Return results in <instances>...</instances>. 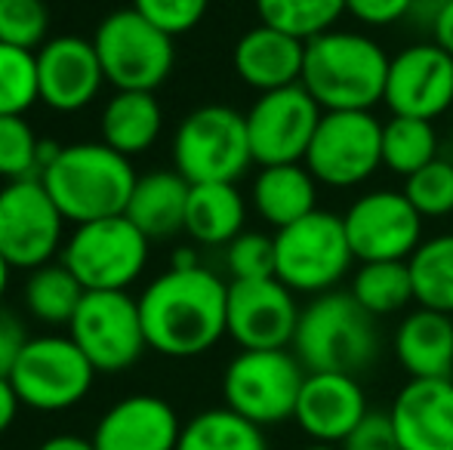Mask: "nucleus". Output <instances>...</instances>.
<instances>
[{"label": "nucleus", "instance_id": "de8ad7c7", "mask_svg": "<svg viewBox=\"0 0 453 450\" xmlns=\"http://www.w3.org/2000/svg\"><path fill=\"white\" fill-rule=\"evenodd\" d=\"M195 265H201V263H197V253L191 250V247H176L170 269H195Z\"/></svg>", "mask_w": 453, "mask_h": 450}, {"label": "nucleus", "instance_id": "9d476101", "mask_svg": "<svg viewBox=\"0 0 453 450\" xmlns=\"http://www.w3.org/2000/svg\"><path fill=\"white\" fill-rule=\"evenodd\" d=\"M151 240L127 217H108L74 225L62 247L65 269L84 290H127L149 265Z\"/></svg>", "mask_w": 453, "mask_h": 450}, {"label": "nucleus", "instance_id": "4468645a", "mask_svg": "<svg viewBox=\"0 0 453 450\" xmlns=\"http://www.w3.org/2000/svg\"><path fill=\"white\" fill-rule=\"evenodd\" d=\"M358 263H407L426 240V219L398 188L364 192L342 213Z\"/></svg>", "mask_w": 453, "mask_h": 450}, {"label": "nucleus", "instance_id": "0eeeda50", "mask_svg": "<svg viewBox=\"0 0 453 450\" xmlns=\"http://www.w3.org/2000/svg\"><path fill=\"white\" fill-rule=\"evenodd\" d=\"M253 151L247 114L228 105L188 111L173 133V170L191 182H238L250 170Z\"/></svg>", "mask_w": 453, "mask_h": 450}, {"label": "nucleus", "instance_id": "f257e3e1", "mask_svg": "<svg viewBox=\"0 0 453 450\" xmlns=\"http://www.w3.org/2000/svg\"><path fill=\"white\" fill-rule=\"evenodd\" d=\"M145 342L167 358H197L228 337V284L216 271L167 269L136 296Z\"/></svg>", "mask_w": 453, "mask_h": 450}, {"label": "nucleus", "instance_id": "423d86ee", "mask_svg": "<svg viewBox=\"0 0 453 450\" xmlns=\"http://www.w3.org/2000/svg\"><path fill=\"white\" fill-rule=\"evenodd\" d=\"M309 370L290 348H241L222 373L226 408L257 426L293 420Z\"/></svg>", "mask_w": 453, "mask_h": 450}, {"label": "nucleus", "instance_id": "39448f33", "mask_svg": "<svg viewBox=\"0 0 453 450\" xmlns=\"http://www.w3.org/2000/svg\"><path fill=\"white\" fill-rule=\"evenodd\" d=\"M358 263L340 213L315 210L299 223L274 232V278L303 296H321L340 287Z\"/></svg>", "mask_w": 453, "mask_h": 450}, {"label": "nucleus", "instance_id": "ddd939ff", "mask_svg": "<svg viewBox=\"0 0 453 450\" xmlns=\"http://www.w3.org/2000/svg\"><path fill=\"white\" fill-rule=\"evenodd\" d=\"M68 219L41 179L6 182L0 188V253L12 269H41L65 247Z\"/></svg>", "mask_w": 453, "mask_h": 450}, {"label": "nucleus", "instance_id": "6e6552de", "mask_svg": "<svg viewBox=\"0 0 453 450\" xmlns=\"http://www.w3.org/2000/svg\"><path fill=\"white\" fill-rule=\"evenodd\" d=\"M96 56L114 90L155 93L170 78L176 62L173 37L139 16L133 6L108 12L93 34Z\"/></svg>", "mask_w": 453, "mask_h": 450}, {"label": "nucleus", "instance_id": "3c124183", "mask_svg": "<svg viewBox=\"0 0 453 450\" xmlns=\"http://www.w3.org/2000/svg\"><path fill=\"white\" fill-rule=\"evenodd\" d=\"M448 157H450V161H453V142H450V155H448Z\"/></svg>", "mask_w": 453, "mask_h": 450}, {"label": "nucleus", "instance_id": "2f4dec72", "mask_svg": "<svg viewBox=\"0 0 453 450\" xmlns=\"http://www.w3.org/2000/svg\"><path fill=\"white\" fill-rule=\"evenodd\" d=\"M438 151H441V142H438V130L432 120L392 114L382 124V167L401 179L441 157Z\"/></svg>", "mask_w": 453, "mask_h": 450}, {"label": "nucleus", "instance_id": "c9c22d12", "mask_svg": "<svg viewBox=\"0 0 453 450\" xmlns=\"http://www.w3.org/2000/svg\"><path fill=\"white\" fill-rule=\"evenodd\" d=\"M417 213L423 219H448L453 217V161L450 157H435L404 179V188Z\"/></svg>", "mask_w": 453, "mask_h": 450}, {"label": "nucleus", "instance_id": "bb28decb", "mask_svg": "<svg viewBox=\"0 0 453 450\" xmlns=\"http://www.w3.org/2000/svg\"><path fill=\"white\" fill-rule=\"evenodd\" d=\"M164 130V109L155 93L114 90L99 114V133L108 149L133 157L149 151Z\"/></svg>", "mask_w": 453, "mask_h": 450}, {"label": "nucleus", "instance_id": "b1692460", "mask_svg": "<svg viewBox=\"0 0 453 450\" xmlns=\"http://www.w3.org/2000/svg\"><path fill=\"white\" fill-rule=\"evenodd\" d=\"M188 192L191 182L176 170H151L136 179L124 217L149 240H167L185 232Z\"/></svg>", "mask_w": 453, "mask_h": 450}, {"label": "nucleus", "instance_id": "c03bdc74", "mask_svg": "<svg viewBox=\"0 0 453 450\" xmlns=\"http://www.w3.org/2000/svg\"><path fill=\"white\" fill-rule=\"evenodd\" d=\"M444 4L448 0H413L411 4V16H407V22H413L417 28H435L438 16H441Z\"/></svg>", "mask_w": 453, "mask_h": 450}, {"label": "nucleus", "instance_id": "f03ea898", "mask_svg": "<svg viewBox=\"0 0 453 450\" xmlns=\"http://www.w3.org/2000/svg\"><path fill=\"white\" fill-rule=\"evenodd\" d=\"M392 56L364 31L330 28L305 41L303 80L324 111H373L386 96Z\"/></svg>", "mask_w": 453, "mask_h": 450}, {"label": "nucleus", "instance_id": "a19ab883", "mask_svg": "<svg viewBox=\"0 0 453 450\" xmlns=\"http://www.w3.org/2000/svg\"><path fill=\"white\" fill-rule=\"evenodd\" d=\"M413 0H346V12L364 28H388L411 16Z\"/></svg>", "mask_w": 453, "mask_h": 450}, {"label": "nucleus", "instance_id": "20e7f679", "mask_svg": "<svg viewBox=\"0 0 453 450\" xmlns=\"http://www.w3.org/2000/svg\"><path fill=\"white\" fill-rule=\"evenodd\" d=\"M293 355L309 373H352L358 377L380 358V327L355 302L349 290L311 296L293 337Z\"/></svg>", "mask_w": 453, "mask_h": 450}, {"label": "nucleus", "instance_id": "8fccbe9b", "mask_svg": "<svg viewBox=\"0 0 453 450\" xmlns=\"http://www.w3.org/2000/svg\"><path fill=\"white\" fill-rule=\"evenodd\" d=\"M299 450H342L340 445H321V441H311V445L299 447Z\"/></svg>", "mask_w": 453, "mask_h": 450}, {"label": "nucleus", "instance_id": "5701e85b", "mask_svg": "<svg viewBox=\"0 0 453 450\" xmlns=\"http://www.w3.org/2000/svg\"><path fill=\"white\" fill-rule=\"evenodd\" d=\"M392 346L411 379H453V315L417 306L401 318Z\"/></svg>", "mask_w": 453, "mask_h": 450}, {"label": "nucleus", "instance_id": "f3484780", "mask_svg": "<svg viewBox=\"0 0 453 450\" xmlns=\"http://www.w3.org/2000/svg\"><path fill=\"white\" fill-rule=\"evenodd\" d=\"M299 315L296 294L278 278L228 284V337L241 348H290Z\"/></svg>", "mask_w": 453, "mask_h": 450}, {"label": "nucleus", "instance_id": "c85d7f7f", "mask_svg": "<svg viewBox=\"0 0 453 450\" xmlns=\"http://www.w3.org/2000/svg\"><path fill=\"white\" fill-rule=\"evenodd\" d=\"M176 450H269L263 426L228 408H210L182 423Z\"/></svg>", "mask_w": 453, "mask_h": 450}, {"label": "nucleus", "instance_id": "7ed1b4c3", "mask_svg": "<svg viewBox=\"0 0 453 450\" xmlns=\"http://www.w3.org/2000/svg\"><path fill=\"white\" fill-rule=\"evenodd\" d=\"M37 179L68 223L84 225L96 219L124 217L139 173L133 170L130 157L108 149L99 139L62 145L53 164H47Z\"/></svg>", "mask_w": 453, "mask_h": 450}, {"label": "nucleus", "instance_id": "a878e982", "mask_svg": "<svg viewBox=\"0 0 453 450\" xmlns=\"http://www.w3.org/2000/svg\"><path fill=\"white\" fill-rule=\"evenodd\" d=\"M247 223V201L234 182L191 186L185 207V234L203 247H228Z\"/></svg>", "mask_w": 453, "mask_h": 450}, {"label": "nucleus", "instance_id": "473e14b6", "mask_svg": "<svg viewBox=\"0 0 453 450\" xmlns=\"http://www.w3.org/2000/svg\"><path fill=\"white\" fill-rule=\"evenodd\" d=\"M253 4L259 22L299 41H311L336 28V22L346 16V0H253Z\"/></svg>", "mask_w": 453, "mask_h": 450}, {"label": "nucleus", "instance_id": "37998d69", "mask_svg": "<svg viewBox=\"0 0 453 450\" xmlns=\"http://www.w3.org/2000/svg\"><path fill=\"white\" fill-rule=\"evenodd\" d=\"M19 408H22V401H19L10 377H0V435H6L12 429V423H16V416H19Z\"/></svg>", "mask_w": 453, "mask_h": 450}, {"label": "nucleus", "instance_id": "a18cd8bd", "mask_svg": "<svg viewBox=\"0 0 453 450\" xmlns=\"http://www.w3.org/2000/svg\"><path fill=\"white\" fill-rule=\"evenodd\" d=\"M432 41H435L438 47H444L453 56V0L444 4L441 16H438L435 28H432Z\"/></svg>", "mask_w": 453, "mask_h": 450}, {"label": "nucleus", "instance_id": "1a4fd4ad", "mask_svg": "<svg viewBox=\"0 0 453 450\" xmlns=\"http://www.w3.org/2000/svg\"><path fill=\"white\" fill-rule=\"evenodd\" d=\"M10 383L22 408L37 414H62L90 395L96 367L72 337L47 333L25 342L10 370Z\"/></svg>", "mask_w": 453, "mask_h": 450}, {"label": "nucleus", "instance_id": "9b49d317", "mask_svg": "<svg viewBox=\"0 0 453 450\" xmlns=\"http://www.w3.org/2000/svg\"><path fill=\"white\" fill-rule=\"evenodd\" d=\"M68 337L78 342L96 373H120L149 348L139 300L127 290H90L81 300Z\"/></svg>", "mask_w": 453, "mask_h": 450}, {"label": "nucleus", "instance_id": "6ab92c4d", "mask_svg": "<svg viewBox=\"0 0 453 450\" xmlns=\"http://www.w3.org/2000/svg\"><path fill=\"white\" fill-rule=\"evenodd\" d=\"M367 395L352 373H309L293 420L311 441L342 445L367 416Z\"/></svg>", "mask_w": 453, "mask_h": 450}, {"label": "nucleus", "instance_id": "09e8293b", "mask_svg": "<svg viewBox=\"0 0 453 450\" xmlns=\"http://www.w3.org/2000/svg\"><path fill=\"white\" fill-rule=\"evenodd\" d=\"M10 275H12V265L6 263V256L0 253V302L6 296V287H10Z\"/></svg>", "mask_w": 453, "mask_h": 450}, {"label": "nucleus", "instance_id": "72a5a7b5", "mask_svg": "<svg viewBox=\"0 0 453 450\" xmlns=\"http://www.w3.org/2000/svg\"><path fill=\"white\" fill-rule=\"evenodd\" d=\"M41 176V136L25 114L0 118V179H37Z\"/></svg>", "mask_w": 453, "mask_h": 450}, {"label": "nucleus", "instance_id": "dca6fc26", "mask_svg": "<svg viewBox=\"0 0 453 450\" xmlns=\"http://www.w3.org/2000/svg\"><path fill=\"white\" fill-rule=\"evenodd\" d=\"M386 109L398 118L435 120L453 109V56L435 41L411 43L388 62Z\"/></svg>", "mask_w": 453, "mask_h": 450}, {"label": "nucleus", "instance_id": "4c0bfd02", "mask_svg": "<svg viewBox=\"0 0 453 450\" xmlns=\"http://www.w3.org/2000/svg\"><path fill=\"white\" fill-rule=\"evenodd\" d=\"M226 269L232 275V281L274 278V234L241 232L226 247Z\"/></svg>", "mask_w": 453, "mask_h": 450}, {"label": "nucleus", "instance_id": "e433bc0d", "mask_svg": "<svg viewBox=\"0 0 453 450\" xmlns=\"http://www.w3.org/2000/svg\"><path fill=\"white\" fill-rule=\"evenodd\" d=\"M50 41L47 0H0V43L37 53Z\"/></svg>", "mask_w": 453, "mask_h": 450}, {"label": "nucleus", "instance_id": "7c9ffc66", "mask_svg": "<svg viewBox=\"0 0 453 450\" xmlns=\"http://www.w3.org/2000/svg\"><path fill=\"white\" fill-rule=\"evenodd\" d=\"M349 294L373 318L398 315L411 302H417L407 263H358V269L352 271Z\"/></svg>", "mask_w": 453, "mask_h": 450}, {"label": "nucleus", "instance_id": "58836bf2", "mask_svg": "<svg viewBox=\"0 0 453 450\" xmlns=\"http://www.w3.org/2000/svg\"><path fill=\"white\" fill-rule=\"evenodd\" d=\"M207 6L210 0H133V10L170 37L197 28L207 16Z\"/></svg>", "mask_w": 453, "mask_h": 450}, {"label": "nucleus", "instance_id": "49530a36", "mask_svg": "<svg viewBox=\"0 0 453 450\" xmlns=\"http://www.w3.org/2000/svg\"><path fill=\"white\" fill-rule=\"evenodd\" d=\"M37 450H96L93 439H81V435H53Z\"/></svg>", "mask_w": 453, "mask_h": 450}, {"label": "nucleus", "instance_id": "ea45409f", "mask_svg": "<svg viewBox=\"0 0 453 450\" xmlns=\"http://www.w3.org/2000/svg\"><path fill=\"white\" fill-rule=\"evenodd\" d=\"M342 450H401L388 410H367L355 432L340 445Z\"/></svg>", "mask_w": 453, "mask_h": 450}, {"label": "nucleus", "instance_id": "c756f323", "mask_svg": "<svg viewBox=\"0 0 453 450\" xmlns=\"http://www.w3.org/2000/svg\"><path fill=\"white\" fill-rule=\"evenodd\" d=\"M417 306L453 315V232L432 234L407 259Z\"/></svg>", "mask_w": 453, "mask_h": 450}, {"label": "nucleus", "instance_id": "412c9836", "mask_svg": "<svg viewBox=\"0 0 453 450\" xmlns=\"http://www.w3.org/2000/svg\"><path fill=\"white\" fill-rule=\"evenodd\" d=\"M388 416L401 450H453V379H407Z\"/></svg>", "mask_w": 453, "mask_h": 450}, {"label": "nucleus", "instance_id": "a211bd4d", "mask_svg": "<svg viewBox=\"0 0 453 450\" xmlns=\"http://www.w3.org/2000/svg\"><path fill=\"white\" fill-rule=\"evenodd\" d=\"M35 56L37 90H41V103L47 109L74 114L99 96L105 72H102L93 41L78 34H59L50 37Z\"/></svg>", "mask_w": 453, "mask_h": 450}, {"label": "nucleus", "instance_id": "393cba45", "mask_svg": "<svg viewBox=\"0 0 453 450\" xmlns=\"http://www.w3.org/2000/svg\"><path fill=\"white\" fill-rule=\"evenodd\" d=\"M253 210L274 232L287 228L318 210V179L305 164H274L259 167L253 179Z\"/></svg>", "mask_w": 453, "mask_h": 450}, {"label": "nucleus", "instance_id": "f704fd0d", "mask_svg": "<svg viewBox=\"0 0 453 450\" xmlns=\"http://www.w3.org/2000/svg\"><path fill=\"white\" fill-rule=\"evenodd\" d=\"M35 103H41L37 56L28 50L0 43V118L25 114Z\"/></svg>", "mask_w": 453, "mask_h": 450}, {"label": "nucleus", "instance_id": "aec40b11", "mask_svg": "<svg viewBox=\"0 0 453 450\" xmlns=\"http://www.w3.org/2000/svg\"><path fill=\"white\" fill-rule=\"evenodd\" d=\"M182 435L180 414L157 395H127L99 416L96 450H176Z\"/></svg>", "mask_w": 453, "mask_h": 450}, {"label": "nucleus", "instance_id": "f8f14e48", "mask_svg": "<svg viewBox=\"0 0 453 450\" xmlns=\"http://www.w3.org/2000/svg\"><path fill=\"white\" fill-rule=\"evenodd\" d=\"M303 164L318 186H364L382 167V124L373 111H324Z\"/></svg>", "mask_w": 453, "mask_h": 450}, {"label": "nucleus", "instance_id": "4be33fe9", "mask_svg": "<svg viewBox=\"0 0 453 450\" xmlns=\"http://www.w3.org/2000/svg\"><path fill=\"white\" fill-rule=\"evenodd\" d=\"M303 62L305 41L263 22L244 31L232 53L234 74L257 93H272L299 84L303 80Z\"/></svg>", "mask_w": 453, "mask_h": 450}, {"label": "nucleus", "instance_id": "cd10ccee", "mask_svg": "<svg viewBox=\"0 0 453 450\" xmlns=\"http://www.w3.org/2000/svg\"><path fill=\"white\" fill-rule=\"evenodd\" d=\"M84 284L65 269V263H47L35 269L25 281V309L35 321L47 327H68L84 300Z\"/></svg>", "mask_w": 453, "mask_h": 450}, {"label": "nucleus", "instance_id": "79ce46f5", "mask_svg": "<svg viewBox=\"0 0 453 450\" xmlns=\"http://www.w3.org/2000/svg\"><path fill=\"white\" fill-rule=\"evenodd\" d=\"M25 327L19 324V318L12 312H6L0 306V377H10L12 364H16L19 352L25 348Z\"/></svg>", "mask_w": 453, "mask_h": 450}, {"label": "nucleus", "instance_id": "2eb2a0df", "mask_svg": "<svg viewBox=\"0 0 453 450\" xmlns=\"http://www.w3.org/2000/svg\"><path fill=\"white\" fill-rule=\"evenodd\" d=\"M321 118L324 109L309 96L303 84L259 93L257 103L247 111L253 164H259V167L303 164Z\"/></svg>", "mask_w": 453, "mask_h": 450}]
</instances>
